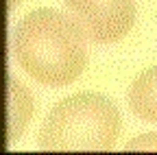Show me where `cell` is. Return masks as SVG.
<instances>
[{
    "instance_id": "cell-5",
    "label": "cell",
    "mask_w": 157,
    "mask_h": 155,
    "mask_svg": "<svg viewBox=\"0 0 157 155\" xmlns=\"http://www.w3.org/2000/svg\"><path fill=\"white\" fill-rule=\"evenodd\" d=\"M129 107L140 120L157 122V66L146 68L129 85Z\"/></svg>"
},
{
    "instance_id": "cell-1",
    "label": "cell",
    "mask_w": 157,
    "mask_h": 155,
    "mask_svg": "<svg viewBox=\"0 0 157 155\" xmlns=\"http://www.w3.org/2000/svg\"><path fill=\"white\" fill-rule=\"evenodd\" d=\"M11 50L31 79L50 87H66L87 66V40L74 20L48 7L29 11L13 26Z\"/></svg>"
},
{
    "instance_id": "cell-4",
    "label": "cell",
    "mask_w": 157,
    "mask_h": 155,
    "mask_svg": "<svg viewBox=\"0 0 157 155\" xmlns=\"http://www.w3.org/2000/svg\"><path fill=\"white\" fill-rule=\"evenodd\" d=\"M35 111V101L31 90L0 61V133L7 144L24 133L31 116Z\"/></svg>"
},
{
    "instance_id": "cell-6",
    "label": "cell",
    "mask_w": 157,
    "mask_h": 155,
    "mask_svg": "<svg viewBox=\"0 0 157 155\" xmlns=\"http://www.w3.org/2000/svg\"><path fill=\"white\" fill-rule=\"evenodd\" d=\"M127 151H157V133L148 131V133H142L137 138H133L127 144Z\"/></svg>"
},
{
    "instance_id": "cell-2",
    "label": "cell",
    "mask_w": 157,
    "mask_h": 155,
    "mask_svg": "<svg viewBox=\"0 0 157 155\" xmlns=\"http://www.w3.org/2000/svg\"><path fill=\"white\" fill-rule=\"evenodd\" d=\"M122 129L116 103L98 92L61 99L44 118L37 146L42 151H111Z\"/></svg>"
},
{
    "instance_id": "cell-3",
    "label": "cell",
    "mask_w": 157,
    "mask_h": 155,
    "mask_svg": "<svg viewBox=\"0 0 157 155\" xmlns=\"http://www.w3.org/2000/svg\"><path fill=\"white\" fill-rule=\"evenodd\" d=\"M63 5L85 40L96 44L120 42L135 24L133 0H63Z\"/></svg>"
},
{
    "instance_id": "cell-7",
    "label": "cell",
    "mask_w": 157,
    "mask_h": 155,
    "mask_svg": "<svg viewBox=\"0 0 157 155\" xmlns=\"http://www.w3.org/2000/svg\"><path fill=\"white\" fill-rule=\"evenodd\" d=\"M5 29H7V20L0 15V61H7V50L11 46V37H13V31L9 35Z\"/></svg>"
}]
</instances>
